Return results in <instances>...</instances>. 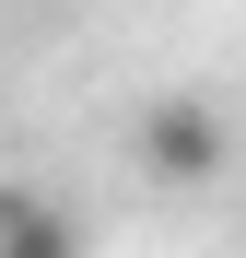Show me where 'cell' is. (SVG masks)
Listing matches in <instances>:
<instances>
[{
	"label": "cell",
	"mask_w": 246,
	"mask_h": 258,
	"mask_svg": "<svg viewBox=\"0 0 246 258\" xmlns=\"http://www.w3.org/2000/svg\"><path fill=\"white\" fill-rule=\"evenodd\" d=\"M223 153H234V129H223V106H199V94H164L141 117V164H152L164 188H211Z\"/></svg>",
	"instance_id": "6da1fadb"
},
{
	"label": "cell",
	"mask_w": 246,
	"mask_h": 258,
	"mask_svg": "<svg viewBox=\"0 0 246 258\" xmlns=\"http://www.w3.org/2000/svg\"><path fill=\"white\" fill-rule=\"evenodd\" d=\"M0 258H82V223L12 188V200H0Z\"/></svg>",
	"instance_id": "7a4b0ae2"
}]
</instances>
